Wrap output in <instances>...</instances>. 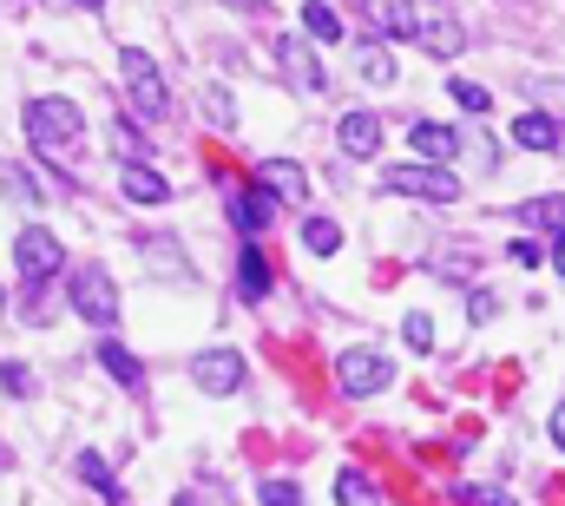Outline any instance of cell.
I'll list each match as a JSON object with an SVG mask.
<instances>
[{
	"label": "cell",
	"mask_w": 565,
	"mask_h": 506,
	"mask_svg": "<svg viewBox=\"0 0 565 506\" xmlns=\"http://www.w3.org/2000/svg\"><path fill=\"white\" fill-rule=\"evenodd\" d=\"M86 131V113L73 106V99H60V93H40V99H26V138L40 145V151H53V158H66V145Z\"/></svg>",
	"instance_id": "6da1fadb"
},
{
	"label": "cell",
	"mask_w": 565,
	"mask_h": 506,
	"mask_svg": "<svg viewBox=\"0 0 565 506\" xmlns=\"http://www.w3.org/2000/svg\"><path fill=\"white\" fill-rule=\"evenodd\" d=\"M382 191L388 198H422V204H460V178L440 171V165H395V171H382Z\"/></svg>",
	"instance_id": "7a4b0ae2"
},
{
	"label": "cell",
	"mask_w": 565,
	"mask_h": 506,
	"mask_svg": "<svg viewBox=\"0 0 565 506\" xmlns=\"http://www.w3.org/2000/svg\"><path fill=\"white\" fill-rule=\"evenodd\" d=\"M73 309H79L86 323H99V329L119 323V283H113L106 263H79V270H73Z\"/></svg>",
	"instance_id": "3957f363"
},
{
	"label": "cell",
	"mask_w": 565,
	"mask_h": 506,
	"mask_svg": "<svg viewBox=\"0 0 565 506\" xmlns=\"http://www.w3.org/2000/svg\"><path fill=\"white\" fill-rule=\"evenodd\" d=\"M119 73H126V93H132V106H139L145 119H164L171 113V93H164V80H158V66H151L145 46H126L119 53Z\"/></svg>",
	"instance_id": "277c9868"
},
{
	"label": "cell",
	"mask_w": 565,
	"mask_h": 506,
	"mask_svg": "<svg viewBox=\"0 0 565 506\" xmlns=\"http://www.w3.org/2000/svg\"><path fill=\"white\" fill-rule=\"evenodd\" d=\"M13 263H20L26 289H40L46 276H60V263H66V251H60V238H53V231L26 224V231H20V244H13Z\"/></svg>",
	"instance_id": "5b68a950"
},
{
	"label": "cell",
	"mask_w": 565,
	"mask_h": 506,
	"mask_svg": "<svg viewBox=\"0 0 565 506\" xmlns=\"http://www.w3.org/2000/svg\"><path fill=\"white\" fill-rule=\"evenodd\" d=\"M335 381H342V394H382V388L395 381V362H388L382 349H349V356L335 362Z\"/></svg>",
	"instance_id": "8992f818"
},
{
	"label": "cell",
	"mask_w": 565,
	"mask_h": 506,
	"mask_svg": "<svg viewBox=\"0 0 565 506\" xmlns=\"http://www.w3.org/2000/svg\"><path fill=\"white\" fill-rule=\"evenodd\" d=\"M191 381L204 394H237L244 388V356L237 349H204V356H191Z\"/></svg>",
	"instance_id": "52a82bcc"
},
{
	"label": "cell",
	"mask_w": 565,
	"mask_h": 506,
	"mask_svg": "<svg viewBox=\"0 0 565 506\" xmlns=\"http://www.w3.org/2000/svg\"><path fill=\"white\" fill-rule=\"evenodd\" d=\"M362 13H369V27H375L382 40H415V33H422L415 0H362Z\"/></svg>",
	"instance_id": "ba28073f"
},
{
	"label": "cell",
	"mask_w": 565,
	"mask_h": 506,
	"mask_svg": "<svg viewBox=\"0 0 565 506\" xmlns=\"http://www.w3.org/2000/svg\"><path fill=\"white\" fill-rule=\"evenodd\" d=\"M270 218H277V198H270L264 185H250V191H237V198H231V224H237L244 238L270 231Z\"/></svg>",
	"instance_id": "9c48e42d"
},
{
	"label": "cell",
	"mask_w": 565,
	"mask_h": 506,
	"mask_svg": "<svg viewBox=\"0 0 565 506\" xmlns=\"http://www.w3.org/2000/svg\"><path fill=\"white\" fill-rule=\"evenodd\" d=\"M257 185H264L270 198H282V204H302V198H309V178H302V165H289V158H264V165H257Z\"/></svg>",
	"instance_id": "30bf717a"
},
{
	"label": "cell",
	"mask_w": 565,
	"mask_h": 506,
	"mask_svg": "<svg viewBox=\"0 0 565 506\" xmlns=\"http://www.w3.org/2000/svg\"><path fill=\"white\" fill-rule=\"evenodd\" d=\"M335 138H342L349 158H375V145H382V119H375V113H342Z\"/></svg>",
	"instance_id": "8fae6325"
},
{
	"label": "cell",
	"mask_w": 565,
	"mask_h": 506,
	"mask_svg": "<svg viewBox=\"0 0 565 506\" xmlns=\"http://www.w3.org/2000/svg\"><path fill=\"white\" fill-rule=\"evenodd\" d=\"M119 191H126L132 204H164V198H171V185H164V178H158L145 158H132V165L119 171Z\"/></svg>",
	"instance_id": "7c38bea8"
},
{
	"label": "cell",
	"mask_w": 565,
	"mask_h": 506,
	"mask_svg": "<svg viewBox=\"0 0 565 506\" xmlns=\"http://www.w3.org/2000/svg\"><path fill=\"white\" fill-rule=\"evenodd\" d=\"M408 145L422 151L427 165H447V158L460 151V138H454L447 126H434V119H422V126H408Z\"/></svg>",
	"instance_id": "4fadbf2b"
},
{
	"label": "cell",
	"mask_w": 565,
	"mask_h": 506,
	"mask_svg": "<svg viewBox=\"0 0 565 506\" xmlns=\"http://www.w3.org/2000/svg\"><path fill=\"white\" fill-rule=\"evenodd\" d=\"M513 145H526V151H559V119L520 113V119H513Z\"/></svg>",
	"instance_id": "5bb4252c"
},
{
	"label": "cell",
	"mask_w": 565,
	"mask_h": 506,
	"mask_svg": "<svg viewBox=\"0 0 565 506\" xmlns=\"http://www.w3.org/2000/svg\"><path fill=\"white\" fill-rule=\"evenodd\" d=\"M422 40H427V53H440V60H454L467 33H460V20H447V13L434 7V13H427V20H422Z\"/></svg>",
	"instance_id": "9a60e30c"
},
{
	"label": "cell",
	"mask_w": 565,
	"mask_h": 506,
	"mask_svg": "<svg viewBox=\"0 0 565 506\" xmlns=\"http://www.w3.org/2000/svg\"><path fill=\"white\" fill-rule=\"evenodd\" d=\"M282 73H289L302 93H322V66H316V53L296 46V40H282Z\"/></svg>",
	"instance_id": "2e32d148"
},
{
	"label": "cell",
	"mask_w": 565,
	"mask_h": 506,
	"mask_svg": "<svg viewBox=\"0 0 565 506\" xmlns=\"http://www.w3.org/2000/svg\"><path fill=\"white\" fill-rule=\"evenodd\" d=\"M335 506H382V494H375V481L362 467H342L335 474Z\"/></svg>",
	"instance_id": "e0dca14e"
},
{
	"label": "cell",
	"mask_w": 565,
	"mask_h": 506,
	"mask_svg": "<svg viewBox=\"0 0 565 506\" xmlns=\"http://www.w3.org/2000/svg\"><path fill=\"white\" fill-rule=\"evenodd\" d=\"M520 224H533V231H565V191L559 198H533V204H520Z\"/></svg>",
	"instance_id": "ac0fdd59"
},
{
	"label": "cell",
	"mask_w": 565,
	"mask_h": 506,
	"mask_svg": "<svg viewBox=\"0 0 565 506\" xmlns=\"http://www.w3.org/2000/svg\"><path fill=\"white\" fill-rule=\"evenodd\" d=\"M237 289H244V296H264V289H270V263H264L257 244H244V256H237Z\"/></svg>",
	"instance_id": "d6986e66"
},
{
	"label": "cell",
	"mask_w": 565,
	"mask_h": 506,
	"mask_svg": "<svg viewBox=\"0 0 565 506\" xmlns=\"http://www.w3.org/2000/svg\"><path fill=\"white\" fill-rule=\"evenodd\" d=\"M302 251L309 256H335L342 251V224H335V218H309V224H302Z\"/></svg>",
	"instance_id": "ffe728a7"
},
{
	"label": "cell",
	"mask_w": 565,
	"mask_h": 506,
	"mask_svg": "<svg viewBox=\"0 0 565 506\" xmlns=\"http://www.w3.org/2000/svg\"><path fill=\"white\" fill-rule=\"evenodd\" d=\"M99 362H106V376L119 381V388H139V381H145V369L132 362V349H119V342H106V349H99Z\"/></svg>",
	"instance_id": "44dd1931"
},
{
	"label": "cell",
	"mask_w": 565,
	"mask_h": 506,
	"mask_svg": "<svg viewBox=\"0 0 565 506\" xmlns=\"http://www.w3.org/2000/svg\"><path fill=\"white\" fill-rule=\"evenodd\" d=\"M302 27H309L316 40H342V13L322 7V0H302Z\"/></svg>",
	"instance_id": "7402d4cb"
},
{
	"label": "cell",
	"mask_w": 565,
	"mask_h": 506,
	"mask_svg": "<svg viewBox=\"0 0 565 506\" xmlns=\"http://www.w3.org/2000/svg\"><path fill=\"white\" fill-rule=\"evenodd\" d=\"M447 99H460V113H473V119H487V113H493V93H487V86H473V80H454V86H447Z\"/></svg>",
	"instance_id": "603a6c76"
},
{
	"label": "cell",
	"mask_w": 565,
	"mask_h": 506,
	"mask_svg": "<svg viewBox=\"0 0 565 506\" xmlns=\"http://www.w3.org/2000/svg\"><path fill=\"white\" fill-rule=\"evenodd\" d=\"M402 336H408L415 356H427V349H434V316H427V309H408V316H402Z\"/></svg>",
	"instance_id": "cb8c5ba5"
},
{
	"label": "cell",
	"mask_w": 565,
	"mask_h": 506,
	"mask_svg": "<svg viewBox=\"0 0 565 506\" xmlns=\"http://www.w3.org/2000/svg\"><path fill=\"white\" fill-rule=\"evenodd\" d=\"M79 481H93L106 500H119V481H113V467H106L99 454H79Z\"/></svg>",
	"instance_id": "d4e9b609"
},
{
	"label": "cell",
	"mask_w": 565,
	"mask_h": 506,
	"mask_svg": "<svg viewBox=\"0 0 565 506\" xmlns=\"http://www.w3.org/2000/svg\"><path fill=\"white\" fill-rule=\"evenodd\" d=\"M204 119H211V126H237V106H231L224 86H204Z\"/></svg>",
	"instance_id": "484cf974"
},
{
	"label": "cell",
	"mask_w": 565,
	"mask_h": 506,
	"mask_svg": "<svg viewBox=\"0 0 565 506\" xmlns=\"http://www.w3.org/2000/svg\"><path fill=\"white\" fill-rule=\"evenodd\" d=\"M362 73H369L375 86H388V80H395V60H388L382 46H369V53H362Z\"/></svg>",
	"instance_id": "4316f807"
},
{
	"label": "cell",
	"mask_w": 565,
	"mask_h": 506,
	"mask_svg": "<svg viewBox=\"0 0 565 506\" xmlns=\"http://www.w3.org/2000/svg\"><path fill=\"white\" fill-rule=\"evenodd\" d=\"M113 145L126 151V165H132V158H145V131H132V119H119V126H113Z\"/></svg>",
	"instance_id": "83f0119b"
},
{
	"label": "cell",
	"mask_w": 565,
	"mask_h": 506,
	"mask_svg": "<svg viewBox=\"0 0 565 506\" xmlns=\"http://www.w3.org/2000/svg\"><path fill=\"white\" fill-rule=\"evenodd\" d=\"M454 500H460V506H513L500 487H454Z\"/></svg>",
	"instance_id": "f1b7e54d"
},
{
	"label": "cell",
	"mask_w": 565,
	"mask_h": 506,
	"mask_svg": "<svg viewBox=\"0 0 565 506\" xmlns=\"http://www.w3.org/2000/svg\"><path fill=\"white\" fill-rule=\"evenodd\" d=\"M264 506H302V487H289V481H264Z\"/></svg>",
	"instance_id": "f546056e"
},
{
	"label": "cell",
	"mask_w": 565,
	"mask_h": 506,
	"mask_svg": "<svg viewBox=\"0 0 565 506\" xmlns=\"http://www.w3.org/2000/svg\"><path fill=\"white\" fill-rule=\"evenodd\" d=\"M507 256H513L520 270H540V263H546V251H540L533 238H520V244H507Z\"/></svg>",
	"instance_id": "4dcf8cb0"
},
{
	"label": "cell",
	"mask_w": 565,
	"mask_h": 506,
	"mask_svg": "<svg viewBox=\"0 0 565 506\" xmlns=\"http://www.w3.org/2000/svg\"><path fill=\"white\" fill-rule=\"evenodd\" d=\"M0 388H7V394H33V376H26L20 362H7V369H0Z\"/></svg>",
	"instance_id": "1f68e13d"
},
{
	"label": "cell",
	"mask_w": 565,
	"mask_h": 506,
	"mask_svg": "<svg viewBox=\"0 0 565 506\" xmlns=\"http://www.w3.org/2000/svg\"><path fill=\"white\" fill-rule=\"evenodd\" d=\"M467 316H473V323H493V316H500V303H493L487 289H473V296H467Z\"/></svg>",
	"instance_id": "d6a6232c"
},
{
	"label": "cell",
	"mask_w": 565,
	"mask_h": 506,
	"mask_svg": "<svg viewBox=\"0 0 565 506\" xmlns=\"http://www.w3.org/2000/svg\"><path fill=\"white\" fill-rule=\"evenodd\" d=\"M546 434H553V441H559V447H565V401H559V408H553V414H546Z\"/></svg>",
	"instance_id": "836d02e7"
},
{
	"label": "cell",
	"mask_w": 565,
	"mask_h": 506,
	"mask_svg": "<svg viewBox=\"0 0 565 506\" xmlns=\"http://www.w3.org/2000/svg\"><path fill=\"white\" fill-rule=\"evenodd\" d=\"M553 263H559V276H565V231L553 238Z\"/></svg>",
	"instance_id": "e575fe53"
},
{
	"label": "cell",
	"mask_w": 565,
	"mask_h": 506,
	"mask_svg": "<svg viewBox=\"0 0 565 506\" xmlns=\"http://www.w3.org/2000/svg\"><path fill=\"white\" fill-rule=\"evenodd\" d=\"M79 7H106V0H79Z\"/></svg>",
	"instance_id": "d590c367"
},
{
	"label": "cell",
	"mask_w": 565,
	"mask_h": 506,
	"mask_svg": "<svg viewBox=\"0 0 565 506\" xmlns=\"http://www.w3.org/2000/svg\"><path fill=\"white\" fill-rule=\"evenodd\" d=\"M178 506H191V500H178Z\"/></svg>",
	"instance_id": "8d00e7d4"
}]
</instances>
